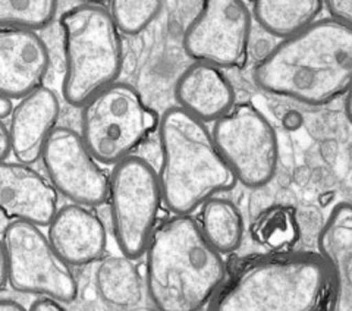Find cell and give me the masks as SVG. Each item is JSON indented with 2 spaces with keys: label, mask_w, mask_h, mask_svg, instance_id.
Instances as JSON below:
<instances>
[{
  "label": "cell",
  "mask_w": 352,
  "mask_h": 311,
  "mask_svg": "<svg viewBox=\"0 0 352 311\" xmlns=\"http://www.w3.org/2000/svg\"><path fill=\"white\" fill-rule=\"evenodd\" d=\"M263 92L307 106H324L352 87V28L333 18L282 40L252 72Z\"/></svg>",
  "instance_id": "6da1fadb"
},
{
  "label": "cell",
  "mask_w": 352,
  "mask_h": 311,
  "mask_svg": "<svg viewBox=\"0 0 352 311\" xmlns=\"http://www.w3.org/2000/svg\"><path fill=\"white\" fill-rule=\"evenodd\" d=\"M144 255L146 290L157 311H200L228 279L223 255L191 215L160 224Z\"/></svg>",
  "instance_id": "7a4b0ae2"
},
{
  "label": "cell",
  "mask_w": 352,
  "mask_h": 311,
  "mask_svg": "<svg viewBox=\"0 0 352 311\" xmlns=\"http://www.w3.org/2000/svg\"><path fill=\"white\" fill-rule=\"evenodd\" d=\"M330 291L320 254L278 251L239 264L208 311H322Z\"/></svg>",
  "instance_id": "3957f363"
},
{
  "label": "cell",
  "mask_w": 352,
  "mask_h": 311,
  "mask_svg": "<svg viewBox=\"0 0 352 311\" xmlns=\"http://www.w3.org/2000/svg\"><path fill=\"white\" fill-rule=\"evenodd\" d=\"M163 203L173 215H192L208 200L236 185L212 131L179 106L164 110L159 122Z\"/></svg>",
  "instance_id": "277c9868"
},
{
  "label": "cell",
  "mask_w": 352,
  "mask_h": 311,
  "mask_svg": "<svg viewBox=\"0 0 352 311\" xmlns=\"http://www.w3.org/2000/svg\"><path fill=\"white\" fill-rule=\"evenodd\" d=\"M66 103L84 107L91 98L116 84L122 71L124 44L109 9L81 3L60 17Z\"/></svg>",
  "instance_id": "5b68a950"
},
{
  "label": "cell",
  "mask_w": 352,
  "mask_h": 311,
  "mask_svg": "<svg viewBox=\"0 0 352 311\" xmlns=\"http://www.w3.org/2000/svg\"><path fill=\"white\" fill-rule=\"evenodd\" d=\"M159 122L134 87L116 83L82 107L81 137L98 162L116 166L159 128Z\"/></svg>",
  "instance_id": "8992f818"
},
{
  "label": "cell",
  "mask_w": 352,
  "mask_h": 311,
  "mask_svg": "<svg viewBox=\"0 0 352 311\" xmlns=\"http://www.w3.org/2000/svg\"><path fill=\"white\" fill-rule=\"evenodd\" d=\"M107 202L120 253L131 260L140 259L159 226L164 204L159 173L146 159L129 156L110 172Z\"/></svg>",
  "instance_id": "52a82bcc"
},
{
  "label": "cell",
  "mask_w": 352,
  "mask_h": 311,
  "mask_svg": "<svg viewBox=\"0 0 352 311\" xmlns=\"http://www.w3.org/2000/svg\"><path fill=\"white\" fill-rule=\"evenodd\" d=\"M2 257L8 266L9 285L18 292L41 295L62 304L78 295V282L49 237L40 226L9 222L3 229Z\"/></svg>",
  "instance_id": "ba28073f"
},
{
  "label": "cell",
  "mask_w": 352,
  "mask_h": 311,
  "mask_svg": "<svg viewBox=\"0 0 352 311\" xmlns=\"http://www.w3.org/2000/svg\"><path fill=\"white\" fill-rule=\"evenodd\" d=\"M212 134L236 181L248 188L267 185L278 171V134L250 103H239L213 124Z\"/></svg>",
  "instance_id": "9c48e42d"
},
{
  "label": "cell",
  "mask_w": 352,
  "mask_h": 311,
  "mask_svg": "<svg viewBox=\"0 0 352 311\" xmlns=\"http://www.w3.org/2000/svg\"><path fill=\"white\" fill-rule=\"evenodd\" d=\"M252 14L241 0H210L184 32V50L198 63L234 69L245 63Z\"/></svg>",
  "instance_id": "30bf717a"
},
{
  "label": "cell",
  "mask_w": 352,
  "mask_h": 311,
  "mask_svg": "<svg viewBox=\"0 0 352 311\" xmlns=\"http://www.w3.org/2000/svg\"><path fill=\"white\" fill-rule=\"evenodd\" d=\"M41 160L53 186L71 203L91 208L109 200L110 175L76 131L68 127L54 129L44 146Z\"/></svg>",
  "instance_id": "8fae6325"
},
{
  "label": "cell",
  "mask_w": 352,
  "mask_h": 311,
  "mask_svg": "<svg viewBox=\"0 0 352 311\" xmlns=\"http://www.w3.org/2000/svg\"><path fill=\"white\" fill-rule=\"evenodd\" d=\"M58 191L47 176L31 164L2 162L0 204L6 219L49 226L58 213Z\"/></svg>",
  "instance_id": "7c38bea8"
},
{
  "label": "cell",
  "mask_w": 352,
  "mask_h": 311,
  "mask_svg": "<svg viewBox=\"0 0 352 311\" xmlns=\"http://www.w3.org/2000/svg\"><path fill=\"white\" fill-rule=\"evenodd\" d=\"M50 66L47 44L36 31L2 28L0 31V92L21 100L41 87Z\"/></svg>",
  "instance_id": "4fadbf2b"
},
{
  "label": "cell",
  "mask_w": 352,
  "mask_h": 311,
  "mask_svg": "<svg viewBox=\"0 0 352 311\" xmlns=\"http://www.w3.org/2000/svg\"><path fill=\"white\" fill-rule=\"evenodd\" d=\"M47 237L60 257L75 268L97 261L107 247L103 220L90 207L74 203L58 210Z\"/></svg>",
  "instance_id": "5bb4252c"
},
{
  "label": "cell",
  "mask_w": 352,
  "mask_h": 311,
  "mask_svg": "<svg viewBox=\"0 0 352 311\" xmlns=\"http://www.w3.org/2000/svg\"><path fill=\"white\" fill-rule=\"evenodd\" d=\"M59 116V97L49 87L41 85L19 100L9 125L16 162L32 164L41 159L44 146L58 128Z\"/></svg>",
  "instance_id": "9a60e30c"
},
{
  "label": "cell",
  "mask_w": 352,
  "mask_h": 311,
  "mask_svg": "<svg viewBox=\"0 0 352 311\" xmlns=\"http://www.w3.org/2000/svg\"><path fill=\"white\" fill-rule=\"evenodd\" d=\"M317 242L332 279L329 311H352V204L330 210Z\"/></svg>",
  "instance_id": "2e32d148"
},
{
  "label": "cell",
  "mask_w": 352,
  "mask_h": 311,
  "mask_svg": "<svg viewBox=\"0 0 352 311\" xmlns=\"http://www.w3.org/2000/svg\"><path fill=\"white\" fill-rule=\"evenodd\" d=\"M178 106L204 124L217 122L235 107L236 94L222 69L212 65L188 66L175 85Z\"/></svg>",
  "instance_id": "e0dca14e"
},
{
  "label": "cell",
  "mask_w": 352,
  "mask_h": 311,
  "mask_svg": "<svg viewBox=\"0 0 352 311\" xmlns=\"http://www.w3.org/2000/svg\"><path fill=\"white\" fill-rule=\"evenodd\" d=\"M323 5L320 0H258L251 14L264 31L285 40L316 22Z\"/></svg>",
  "instance_id": "ac0fdd59"
},
{
  "label": "cell",
  "mask_w": 352,
  "mask_h": 311,
  "mask_svg": "<svg viewBox=\"0 0 352 311\" xmlns=\"http://www.w3.org/2000/svg\"><path fill=\"white\" fill-rule=\"evenodd\" d=\"M97 292L104 303L129 308L142 299V281L134 260L125 255H110L98 264L96 270Z\"/></svg>",
  "instance_id": "d6986e66"
},
{
  "label": "cell",
  "mask_w": 352,
  "mask_h": 311,
  "mask_svg": "<svg viewBox=\"0 0 352 311\" xmlns=\"http://www.w3.org/2000/svg\"><path fill=\"white\" fill-rule=\"evenodd\" d=\"M198 224L207 241L222 254L236 251L244 238V220L230 200L214 197L201 207Z\"/></svg>",
  "instance_id": "ffe728a7"
},
{
  "label": "cell",
  "mask_w": 352,
  "mask_h": 311,
  "mask_svg": "<svg viewBox=\"0 0 352 311\" xmlns=\"http://www.w3.org/2000/svg\"><path fill=\"white\" fill-rule=\"evenodd\" d=\"M251 233L260 246L278 253L295 244L300 228L291 207L273 206L254 220Z\"/></svg>",
  "instance_id": "44dd1931"
},
{
  "label": "cell",
  "mask_w": 352,
  "mask_h": 311,
  "mask_svg": "<svg viewBox=\"0 0 352 311\" xmlns=\"http://www.w3.org/2000/svg\"><path fill=\"white\" fill-rule=\"evenodd\" d=\"M56 14L54 0H0L2 28L37 31L50 25Z\"/></svg>",
  "instance_id": "7402d4cb"
},
{
  "label": "cell",
  "mask_w": 352,
  "mask_h": 311,
  "mask_svg": "<svg viewBox=\"0 0 352 311\" xmlns=\"http://www.w3.org/2000/svg\"><path fill=\"white\" fill-rule=\"evenodd\" d=\"M163 9L159 0H113L109 12L120 32L126 36H137L148 28Z\"/></svg>",
  "instance_id": "603a6c76"
},
{
  "label": "cell",
  "mask_w": 352,
  "mask_h": 311,
  "mask_svg": "<svg viewBox=\"0 0 352 311\" xmlns=\"http://www.w3.org/2000/svg\"><path fill=\"white\" fill-rule=\"evenodd\" d=\"M324 5L330 18L352 28V0H329Z\"/></svg>",
  "instance_id": "cb8c5ba5"
},
{
  "label": "cell",
  "mask_w": 352,
  "mask_h": 311,
  "mask_svg": "<svg viewBox=\"0 0 352 311\" xmlns=\"http://www.w3.org/2000/svg\"><path fill=\"white\" fill-rule=\"evenodd\" d=\"M10 154H12V137L5 122H2L0 124V159L8 162Z\"/></svg>",
  "instance_id": "d4e9b609"
},
{
  "label": "cell",
  "mask_w": 352,
  "mask_h": 311,
  "mask_svg": "<svg viewBox=\"0 0 352 311\" xmlns=\"http://www.w3.org/2000/svg\"><path fill=\"white\" fill-rule=\"evenodd\" d=\"M30 311H69L63 307L62 303L52 298H40L32 304Z\"/></svg>",
  "instance_id": "484cf974"
},
{
  "label": "cell",
  "mask_w": 352,
  "mask_h": 311,
  "mask_svg": "<svg viewBox=\"0 0 352 311\" xmlns=\"http://www.w3.org/2000/svg\"><path fill=\"white\" fill-rule=\"evenodd\" d=\"M14 110H15L14 100L2 96V98H0V118L6 119L8 116H12Z\"/></svg>",
  "instance_id": "4316f807"
},
{
  "label": "cell",
  "mask_w": 352,
  "mask_h": 311,
  "mask_svg": "<svg viewBox=\"0 0 352 311\" xmlns=\"http://www.w3.org/2000/svg\"><path fill=\"white\" fill-rule=\"evenodd\" d=\"M0 311H28L24 305L19 304L15 299H2V303H0Z\"/></svg>",
  "instance_id": "83f0119b"
},
{
  "label": "cell",
  "mask_w": 352,
  "mask_h": 311,
  "mask_svg": "<svg viewBox=\"0 0 352 311\" xmlns=\"http://www.w3.org/2000/svg\"><path fill=\"white\" fill-rule=\"evenodd\" d=\"M345 115L349 120V124L352 125V87L348 90V93L345 94Z\"/></svg>",
  "instance_id": "f1b7e54d"
}]
</instances>
